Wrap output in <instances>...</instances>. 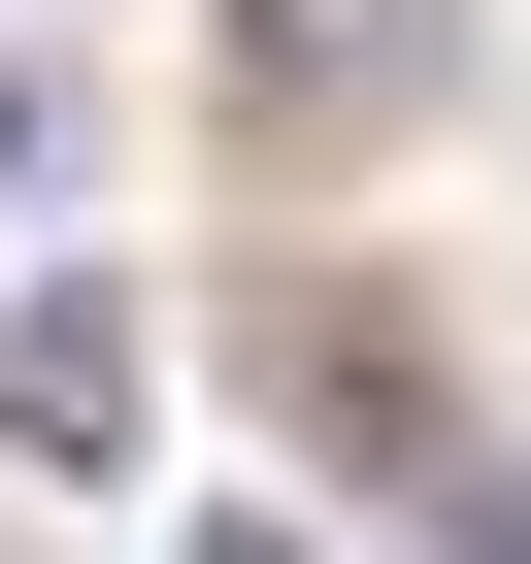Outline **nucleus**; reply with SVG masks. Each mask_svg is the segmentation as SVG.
<instances>
[{
  "label": "nucleus",
  "mask_w": 531,
  "mask_h": 564,
  "mask_svg": "<svg viewBox=\"0 0 531 564\" xmlns=\"http://www.w3.org/2000/svg\"><path fill=\"white\" fill-rule=\"evenodd\" d=\"M266 399H300L333 465H432V333L399 300H266Z\"/></svg>",
  "instance_id": "obj_3"
},
{
  "label": "nucleus",
  "mask_w": 531,
  "mask_h": 564,
  "mask_svg": "<svg viewBox=\"0 0 531 564\" xmlns=\"http://www.w3.org/2000/svg\"><path fill=\"white\" fill-rule=\"evenodd\" d=\"M133 432H166V333L100 265H34V300H0V465H133Z\"/></svg>",
  "instance_id": "obj_2"
},
{
  "label": "nucleus",
  "mask_w": 531,
  "mask_h": 564,
  "mask_svg": "<svg viewBox=\"0 0 531 564\" xmlns=\"http://www.w3.org/2000/svg\"><path fill=\"white\" fill-rule=\"evenodd\" d=\"M465 564H531V465H498V498H465Z\"/></svg>",
  "instance_id": "obj_5"
},
{
  "label": "nucleus",
  "mask_w": 531,
  "mask_h": 564,
  "mask_svg": "<svg viewBox=\"0 0 531 564\" xmlns=\"http://www.w3.org/2000/svg\"><path fill=\"white\" fill-rule=\"evenodd\" d=\"M34 166H67V100H34V67H0V199H34Z\"/></svg>",
  "instance_id": "obj_4"
},
{
  "label": "nucleus",
  "mask_w": 531,
  "mask_h": 564,
  "mask_svg": "<svg viewBox=\"0 0 531 564\" xmlns=\"http://www.w3.org/2000/svg\"><path fill=\"white\" fill-rule=\"evenodd\" d=\"M199 100H232V166H366V133H432V0H199Z\"/></svg>",
  "instance_id": "obj_1"
},
{
  "label": "nucleus",
  "mask_w": 531,
  "mask_h": 564,
  "mask_svg": "<svg viewBox=\"0 0 531 564\" xmlns=\"http://www.w3.org/2000/svg\"><path fill=\"white\" fill-rule=\"evenodd\" d=\"M199 564H300V531H199Z\"/></svg>",
  "instance_id": "obj_6"
}]
</instances>
